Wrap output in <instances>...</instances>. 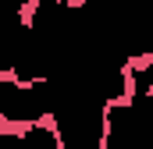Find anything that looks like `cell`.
<instances>
[{"mask_svg":"<svg viewBox=\"0 0 153 149\" xmlns=\"http://www.w3.org/2000/svg\"><path fill=\"white\" fill-rule=\"evenodd\" d=\"M125 64H128L135 74L153 71V50H143V53H132V57H125Z\"/></svg>","mask_w":153,"mask_h":149,"instance_id":"cell-2","label":"cell"},{"mask_svg":"<svg viewBox=\"0 0 153 149\" xmlns=\"http://www.w3.org/2000/svg\"><path fill=\"white\" fill-rule=\"evenodd\" d=\"M14 149H25V146H14Z\"/></svg>","mask_w":153,"mask_h":149,"instance_id":"cell-6","label":"cell"},{"mask_svg":"<svg viewBox=\"0 0 153 149\" xmlns=\"http://www.w3.org/2000/svg\"><path fill=\"white\" fill-rule=\"evenodd\" d=\"M36 131V121L32 117H7V128H4V135L7 139H14L18 146H25V139Z\"/></svg>","mask_w":153,"mask_h":149,"instance_id":"cell-1","label":"cell"},{"mask_svg":"<svg viewBox=\"0 0 153 149\" xmlns=\"http://www.w3.org/2000/svg\"><path fill=\"white\" fill-rule=\"evenodd\" d=\"M143 96H146V100L153 103V82H146V85H143Z\"/></svg>","mask_w":153,"mask_h":149,"instance_id":"cell-5","label":"cell"},{"mask_svg":"<svg viewBox=\"0 0 153 149\" xmlns=\"http://www.w3.org/2000/svg\"><path fill=\"white\" fill-rule=\"evenodd\" d=\"M61 7H64V11H85V7H89V0H64Z\"/></svg>","mask_w":153,"mask_h":149,"instance_id":"cell-3","label":"cell"},{"mask_svg":"<svg viewBox=\"0 0 153 149\" xmlns=\"http://www.w3.org/2000/svg\"><path fill=\"white\" fill-rule=\"evenodd\" d=\"M96 149H114V146H111V139H100L96 135Z\"/></svg>","mask_w":153,"mask_h":149,"instance_id":"cell-4","label":"cell"}]
</instances>
